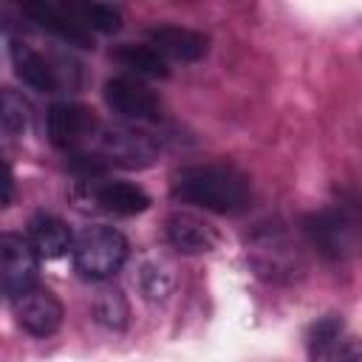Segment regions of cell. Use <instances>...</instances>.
I'll return each instance as SVG.
<instances>
[{"instance_id":"cell-1","label":"cell","mask_w":362,"mask_h":362,"mask_svg":"<svg viewBox=\"0 0 362 362\" xmlns=\"http://www.w3.org/2000/svg\"><path fill=\"white\" fill-rule=\"evenodd\" d=\"M173 198L184 204H195L206 212L238 215L252 204V184L232 164H218V161L192 164L175 173Z\"/></svg>"},{"instance_id":"cell-2","label":"cell","mask_w":362,"mask_h":362,"mask_svg":"<svg viewBox=\"0 0 362 362\" xmlns=\"http://www.w3.org/2000/svg\"><path fill=\"white\" fill-rule=\"evenodd\" d=\"M105 170L107 167H124V170H141L150 167L158 158V141L130 124H99L96 136L90 139L88 150ZM76 156V153H74Z\"/></svg>"},{"instance_id":"cell-3","label":"cell","mask_w":362,"mask_h":362,"mask_svg":"<svg viewBox=\"0 0 362 362\" xmlns=\"http://www.w3.org/2000/svg\"><path fill=\"white\" fill-rule=\"evenodd\" d=\"M74 266L85 280H107L127 260V238L105 223L85 226L74 240Z\"/></svg>"},{"instance_id":"cell-4","label":"cell","mask_w":362,"mask_h":362,"mask_svg":"<svg viewBox=\"0 0 362 362\" xmlns=\"http://www.w3.org/2000/svg\"><path fill=\"white\" fill-rule=\"evenodd\" d=\"M303 232L311 246L328 260H345L359 243L356 215L345 206H328L303 218Z\"/></svg>"},{"instance_id":"cell-5","label":"cell","mask_w":362,"mask_h":362,"mask_svg":"<svg viewBox=\"0 0 362 362\" xmlns=\"http://www.w3.org/2000/svg\"><path fill=\"white\" fill-rule=\"evenodd\" d=\"M99 119L90 107L79 105V102H57L48 107L45 113V130L54 147H59L65 156L82 153L88 150L90 139L99 130Z\"/></svg>"},{"instance_id":"cell-6","label":"cell","mask_w":362,"mask_h":362,"mask_svg":"<svg viewBox=\"0 0 362 362\" xmlns=\"http://www.w3.org/2000/svg\"><path fill=\"white\" fill-rule=\"evenodd\" d=\"M37 269H40V255L31 246V240L17 232H6L0 238V277L8 303L20 300L25 291L37 286Z\"/></svg>"},{"instance_id":"cell-7","label":"cell","mask_w":362,"mask_h":362,"mask_svg":"<svg viewBox=\"0 0 362 362\" xmlns=\"http://www.w3.org/2000/svg\"><path fill=\"white\" fill-rule=\"evenodd\" d=\"M105 105L127 122H158L161 99L136 76H113L102 88Z\"/></svg>"},{"instance_id":"cell-8","label":"cell","mask_w":362,"mask_h":362,"mask_svg":"<svg viewBox=\"0 0 362 362\" xmlns=\"http://www.w3.org/2000/svg\"><path fill=\"white\" fill-rule=\"evenodd\" d=\"M23 14L68 45H76V48L93 45V34L79 23V17L74 14V8L68 3H51V0L23 3Z\"/></svg>"},{"instance_id":"cell-9","label":"cell","mask_w":362,"mask_h":362,"mask_svg":"<svg viewBox=\"0 0 362 362\" xmlns=\"http://www.w3.org/2000/svg\"><path fill=\"white\" fill-rule=\"evenodd\" d=\"M11 305H14L17 325L28 331L31 337H51L62 325V303L57 300L54 291L42 286H34Z\"/></svg>"},{"instance_id":"cell-10","label":"cell","mask_w":362,"mask_h":362,"mask_svg":"<svg viewBox=\"0 0 362 362\" xmlns=\"http://www.w3.org/2000/svg\"><path fill=\"white\" fill-rule=\"evenodd\" d=\"M164 238L167 243L181 255H206L218 246L221 235L212 223L192 212H173L164 221Z\"/></svg>"},{"instance_id":"cell-11","label":"cell","mask_w":362,"mask_h":362,"mask_svg":"<svg viewBox=\"0 0 362 362\" xmlns=\"http://www.w3.org/2000/svg\"><path fill=\"white\" fill-rule=\"evenodd\" d=\"M147 42L170 62H198L201 57H206L209 51V37L195 31V28H184V25H153L147 31Z\"/></svg>"},{"instance_id":"cell-12","label":"cell","mask_w":362,"mask_h":362,"mask_svg":"<svg viewBox=\"0 0 362 362\" xmlns=\"http://www.w3.org/2000/svg\"><path fill=\"white\" fill-rule=\"evenodd\" d=\"M11 65H14V74L34 90L40 93H57L62 88V74L57 68V62H51L45 54H40L37 48H31L28 42L23 40H14L11 48Z\"/></svg>"},{"instance_id":"cell-13","label":"cell","mask_w":362,"mask_h":362,"mask_svg":"<svg viewBox=\"0 0 362 362\" xmlns=\"http://www.w3.org/2000/svg\"><path fill=\"white\" fill-rule=\"evenodd\" d=\"M88 195L99 209L124 215V218L139 215L150 206V195L139 184H130V181H90Z\"/></svg>"},{"instance_id":"cell-14","label":"cell","mask_w":362,"mask_h":362,"mask_svg":"<svg viewBox=\"0 0 362 362\" xmlns=\"http://www.w3.org/2000/svg\"><path fill=\"white\" fill-rule=\"evenodd\" d=\"M31 246L37 249L40 257L45 260H54V257H62L68 252H74V235L68 229V223L51 212H37L31 221H28V235Z\"/></svg>"},{"instance_id":"cell-15","label":"cell","mask_w":362,"mask_h":362,"mask_svg":"<svg viewBox=\"0 0 362 362\" xmlns=\"http://www.w3.org/2000/svg\"><path fill=\"white\" fill-rule=\"evenodd\" d=\"M113 59L136 74V79H164L170 76V62L150 42H122L113 51Z\"/></svg>"},{"instance_id":"cell-16","label":"cell","mask_w":362,"mask_h":362,"mask_svg":"<svg viewBox=\"0 0 362 362\" xmlns=\"http://www.w3.org/2000/svg\"><path fill=\"white\" fill-rule=\"evenodd\" d=\"M79 23L90 34H116L122 28V11L107 3H85V0H71L68 3Z\"/></svg>"},{"instance_id":"cell-17","label":"cell","mask_w":362,"mask_h":362,"mask_svg":"<svg viewBox=\"0 0 362 362\" xmlns=\"http://www.w3.org/2000/svg\"><path fill=\"white\" fill-rule=\"evenodd\" d=\"M0 119H3V133L8 139L23 136L31 124V105L23 99V93H17L14 88H3V107H0Z\"/></svg>"},{"instance_id":"cell-18","label":"cell","mask_w":362,"mask_h":362,"mask_svg":"<svg viewBox=\"0 0 362 362\" xmlns=\"http://www.w3.org/2000/svg\"><path fill=\"white\" fill-rule=\"evenodd\" d=\"M93 311H96V320L107 328H124L127 325V300L116 286L99 288V294L93 300Z\"/></svg>"},{"instance_id":"cell-19","label":"cell","mask_w":362,"mask_h":362,"mask_svg":"<svg viewBox=\"0 0 362 362\" xmlns=\"http://www.w3.org/2000/svg\"><path fill=\"white\" fill-rule=\"evenodd\" d=\"M342 328H345V322H342V317H337V314H328V317H322V320H317L314 325H311V331H308V354L317 359V356H325L339 339H342Z\"/></svg>"},{"instance_id":"cell-20","label":"cell","mask_w":362,"mask_h":362,"mask_svg":"<svg viewBox=\"0 0 362 362\" xmlns=\"http://www.w3.org/2000/svg\"><path fill=\"white\" fill-rule=\"evenodd\" d=\"M167 288H170V280H167L164 272H158V269H153V266H144V269H141V291H144L150 300L164 297Z\"/></svg>"},{"instance_id":"cell-21","label":"cell","mask_w":362,"mask_h":362,"mask_svg":"<svg viewBox=\"0 0 362 362\" xmlns=\"http://www.w3.org/2000/svg\"><path fill=\"white\" fill-rule=\"evenodd\" d=\"M331 362H362V339H339L328 351Z\"/></svg>"}]
</instances>
